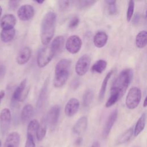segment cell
<instances>
[{"instance_id":"cell-3","label":"cell","mask_w":147,"mask_h":147,"mask_svg":"<svg viewBox=\"0 0 147 147\" xmlns=\"http://www.w3.org/2000/svg\"><path fill=\"white\" fill-rule=\"evenodd\" d=\"M141 99V90L137 87H131L126 96L125 102L126 107L129 109H134L139 105Z\"/></svg>"},{"instance_id":"cell-45","label":"cell","mask_w":147,"mask_h":147,"mask_svg":"<svg viewBox=\"0 0 147 147\" xmlns=\"http://www.w3.org/2000/svg\"><path fill=\"white\" fill-rule=\"evenodd\" d=\"M146 99H147V98H146V97H145V99L144 100V105H143L144 107H145L146 106Z\"/></svg>"},{"instance_id":"cell-19","label":"cell","mask_w":147,"mask_h":147,"mask_svg":"<svg viewBox=\"0 0 147 147\" xmlns=\"http://www.w3.org/2000/svg\"><path fill=\"white\" fill-rule=\"evenodd\" d=\"M69 74V71H66L57 74H55L53 80V84L56 88L62 87L67 81Z\"/></svg>"},{"instance_id":"cell-43","label":"cell","mask_w":147,"mask_h":147,"mask_svg":"<svg viewBox=\"0 0 147 147\" xmlns=\"http://www.w3.org/2000/svg\"><path fill=\"white\" fill-rule=\"evenodd\" d=\"M5 91L4 90H1L0 91V103L2 101V100L3 99V97L5 96Z\"/></svg>"},{"instance_id":"cell-37","label":"cell","mask_w":147,"mask_h":147,"mask_svg":"<svg viewBox=\"0 0 147 147\" xmlns=\"http://www.w3.org/2000/svg\"><path fill=\"white\" fill-rule=\"evenodd\" d=\"M25 147H36L34 138L32 136L27 135Z\"/></svg>"},{"instance_id":"cell-15","label":"cell","mask_w":147,"mask_h":147,"mask_svg":"<svg viewBox=\"0 0 147 147\" xmlns=\"http://www.w3.org/2000/svg\"><path fill=\"white\" fill-rule=\"evenodd\" d=\"M16 18L11 14H7L4 15L0 22V25L2 29H10L14 28L16 24Z\"/></svg>"},{"instance_id":"cell-33","label":"cell","mask_w":147,"mask_h":147,"mask_svg":"<svg viewBox=\"0 0 147 147\" xmlns=\"http://www.w3.org/2000/svg\"><path fill=\"white\" fill-rule=\"evenodd\" d=\"M106 3L108 4V12L111 16L114 15L117 12V7L115 1H106Z\"/></svg>"},{"instance_id":"cell-14","label":"cell","mask_w":147,"mask_h":147,"mask_svg":"<svg viewBox=\"0 0 147 147\" xmlns=\"http://www.w3.org/2000/svg\"><path fill=\"white\" fill-rule=\"evenodd\" d=\"M88 125V119L86 116L80 117L72 127V132L78 136L82 135L86 130Z\"/></svg>"},{"instance_id":"cell-47","label":"cell","mask_w":147,"mask_h":147,"mask_svg":"<svg viewBox=\"0 0 147 147\" xmlns=\"http://www.w3.org/2000/svg\"><path fill=\"white\" fill-rule=\"evenodd\" d=\"M2 9L1 7V6H0V17L1 16V14H2Z\"/></svg>"},{"instance_id":"cell-40","label":"cell","mask_w":147,"mask_h":147,"mask_svg":"<svg viewBox=\"0 0 147 147\" xmlns=\"http://www.w3.org/2000/svg\"><path fill=\"white\" fill-rule=\"evenodd\" d=\"M6 74V67L5 65H0V80L3 78Z\"/></svg>"},{"instance_id":"cell-44","label":"cell","mask_w":147,"mask_h":147,"mask_svg":"<svg viewBox=\"0 0 147 147\" xmlns=\"http://www.w3.org/2000/svg\"><path fill=\"white\" fill-rule=\"evenodd\" d=\"M82 142V138L81 137H79L75 141V145H80Z\"/></svg>"},{"instance_id":"cell-4","label":"cell","mask_w":147,"mask_h":147,"mask_svg":"<svg viewBox=\"0 0 147 147\" xmlns=\"http://www.w3.org/2000/svg\"><path fill=\"white\" fill-rule=\"evenodd\" d=\"M55 53L50 47H45L39 51L37 56V63L40 68L46 66L52 59Z\"/></svg>"},{"instance_id":"cell-18","label":"cell","mask_w":147,"mask_h":147,"mask_svg":"<svg viewBox=\"0 0 147 147\" xmlns=\"http://www.w3.org/2000/svg\"><path fill=\"white\" fill-rule=\"evenodd\" d=\"M108 40V36L107 33L103 31L97 32L94 36V45L99 48L103 47Z\"/></svg>"},{"instance_id":"cell-31","label":"cell","mask_w":147,"mask_h":147,"mask_svg":"<svg viewBox=\"0 0 147 147\" xmlns=\"http://www.w3.org/2000/svg\"><path fill=\"white\" fill-rule=\"evenodd\" d=\"M94 98V92L91 89H88L85 91L83 95L82 103L84 107H88L92 102Z\"/></svg>"},{"instance_id":"cell-17","label":"cell","mask_w":147,"mask_h":147,"mask_svg":"<svg viewBox=\"0 0 147 147\" xmlns=\"http://www.w3.org/2000/svg\"><path fill=\"white\" fill-rule=\"evenodd\" d=\"M20 143V136L17 131L10 133L6 137L3 147H18Z\"/></svg>"},{"instance_id":"cell-20","label":"cell","mask_w":147,"mask_h":147,"mask_svg":"<svg viewBox=\"0 0 147 147\" xmlns=\"http://www.w3.org/2000/svg\"><path fill=\"white\" fill-rule=\"evenodd\" d=\"M65 39L63 36H58L56 37L50 46L55 55L59 53L63 48Z\"/></svg>"},{"instance_id":"cell-48","label":"cell","mask_w":147,"mask_h":147,"mask_svg":"<svg viewBox=\"0 0 147 147\" xmlns=\"http://www.w3.org/2000/svg\"><path fill=\"white\" fill-rule=\"evenodd\" d=\"M0 147H1V141L0 140Z\"/></svg>"},{"instance_id":"cell-29","label":"cell","mask_w":147,"mask_h":147,"mask_svg":"<svg viewBox=\"0 0 147 147\" xmlns=\"http://www.w3.org/2000/svg\"><path fill=\"white\" fill-rule=\"evenodd\" d=\"M107 67V62L104 60H99L96 61L92 65L91 71L98 74L102 73Z\"/></svg>"},{"instance_id":"cell-1","label":"cell","mask_w":147,"mask_h":147,"mask_svg":"<svg viewBox=\"0 0 147 147\" xmlns=\"http://www.w3.org/2000/svg\"><path fill=\"white\" fill-rule=\"evenodd\" d=\"M133 72L130 68L123 69L113 83L110 94L122 98L129 86L133 78Z\"/></svg>"},{"instance_id":"cell-24","label":"cell","mask_w":147,"mask_h":147,"mask_svg":"<svg viewBox=\"0 0 147 147\" xmlns=\"http://www.w3.org/2000/svg\"><path fill=\"white\" fill-rule=\"evenodd\" d=\"M146 122V115L145 113H143L141 117L138 119L135 127L133 130V134L134 136H137L140 133L144 130Z\"/></svg>"},{"instance_id":"cell-27","label":"cell","mask_w":147,"mask_h":147,"mask_svg":"<svg viewBox=\"0 0 147 147\" xmlns=\"http://www.w3.org/2000/svg\"><path fill=\"white\" fill-rule=\"evenodd\" d=\"M39 122L36 119L31 120L28 126L27 135L32 136L35 139L36 132L39 126Z\"/></svg>"},{"instance_id":"cell-8","label":"cell","mask_w":147,"mask_h":147,"mask_svg":"<svg viewBox=\"0 0 147 147\" xmlns=\"http://www.w3.org/2000/svg\"><path fill=\"white\" fill-rule=\"evenodd\" d=\"M82 42L81 38L77 35L70 36L65 43L66 49L72 54H76L79 52Z\"/></svg>"},{"instance_id":"cell-21","label":"cell","mask_w":147,"mask_h":147,"mask_svg":"<svg viewBox=\"0 0 147 147\" xmlns=\"http://www.w3.org/2000/svg\"><path fill=\"white\" fill-rule=\"evenodd\" d=\"M71 65V61L69 59H64L60 60L56 64L55 69V74L69 71Z\"/></svg>"},{"instance_id":"cell-25","label":"cell","mask_w":147,"mask_h":147,"mask_svg":"<svg viewBox=\"0 0 147 147\" xmlns=\"http://www.w3.org/2000/svg\"><path fill=\"white\" fill-rule=\"evenodd\" d=\"M147 33L146 30L140 32L136 37V45L138 48H143L146 45Z\"/></svg>"},{"instance_id":"cell-10","label":"cell","mask_w":147,"mask_h":147,"mask_svg":"<svg viewBox=\"0 0 147 147\" xmlns=\"http://www.w3.org/2000/svg\"><path fill=\"white\" fill-rule=\"evenodd\" d=\"M117 117H118V110L115 109V110H114L110 113L103 127V129L102 131V136L104 138H106L109 136L111 131V130L117 119Z\"/></svg>"},{"instance_id":"cell-30","label":"cell","mask_w":147,"mask_h":147,"mask_svg":"<svg viewBox=\"0 0 147 147\" xmlns=\"http://www.w3.org/2000/svg\"><path fill=\"white\" fill-rule=\"evenodd\" d=\"M133 135V129L132 127H130V129H127L125 133L121 135V136L118 138V139L117 141V144L121 145L127 142L130 140Z\"/></svg>"},{"instance_id":"cell-34","label":"cell","mask_w":147,"mask_h":147,"mask_svg":"<svg viewBox=\"0 0 147 147\" xmlns=\"http://www.w3.org/2000/svg\"><path fill=\"white\" fill-rule=\"evenodd\" d=\"M134 9V2L133 1H129L128 3L127 10L126 12V20L127 22H129L133 15Z\"/></svg>"},{"instance_id":"cell-36","label":"cell","mask_w":147,"mask_h":147,"mask_svg":"<svg viewBox=\"0 0 147 147\" xmlns=\"http://www.w3.org/2000/svg\"><path fill=\"white\" fill-rule=\"evenodd\" d=\"M79 18L78 17H73L71 20L69 21V25H68V27L70 29H74L76 27L78 26V25H79Z\"/></svg>"},{"instance_id":"cell-32","label":"cell","mask_w":147,"mask_h":147,"mask_svg":"<svg viewBox=\"0 0 147 147\" xmlns=\"http://www.w3.org/2000/svg\"><path fill=\"white\" fill-rule=\"evenodd\" d=\"M96 1H91V0H86V1H76V5L79 9H83L91 7L95 3H96Z\"/></svg>"},{"instance_id":"cell-12","label":"cell","mask_w":147,"mask_h":147,"mask_svg":"<svg viewBox=\"0 0 147 147\" xmlns=\"http://www.w3.org/2000/svg\"><path fill=\"white\" fill-rule=\"evenodd\" d=\"M48 84H49V78H47L44 83V84L41 89V91L40 92L37 101V109L40 110L42 109L47 102V95H48Z\"/></svg>"},{"instance_id":"cell-26","label":"cell","mask_w":147,"mask_h":147,"mask_svg":"<svg viewBox=\"0 0 147 147\" xmlns=\"http://www.w3.org/2000/svg\"><path fill=\"white\" fill-rule=\"evenodd\" d=\"M113 72V71H111L109 72H108L103 80V82L102 83V86H101L99 92V100L100 101H102L104 98L105 94L106 92V87L107 86V83H108V82H109L110 78H111V76L112 75Z\"/></svg>"},{"instance_id":"cell-16","label":"cell","mask_w":147,"mask_h":147,"mask_svg":"<svg viewBox=\"0 0 147 147\" xmlns=\"http://www.w3.org/2000/svg\"><path fill=\"white\" fill-rule=\"evenodd\" d=\"M32 55V51L28 47H25L20 51L17 57L16 61L19 65L26 64L30 59Z\"/></svg>"},{"instance_id":"cell-28","label":"cell","mask_w":147,"mask_h":147,"mask_svg":"<svg viewBox=\"0 0 147 147\" xmlns=\"http://www.w3.org/2000/svg\"><path fill=\"white\" fill-rule=\"evenodd\" d=\"M47 131V123L45 119H43L41 123L39 124L38 128L36 132V137L38 141H42L45 136Z\"/></svg>"},{"instance_id":"cell-38","label":"cell","mask_w":147,"mask_h":147,"mask_svg":"<svg viewBox=\"0 0 147 147\" xmlns=\"http://www.w3.org/2000/svg\"><path fill=\"white\" fill-rule=\"evenodd\" d=\"M20 3L19 1H9V7L10 10H15L18 6Z\"/></svg>"},{"instance_id":"cell-22","label":"cell","mask_w":147,"mask_h":147,"mask_svg":"<svg viewBox=\"0 0 147 147\" xmlns=\"http://www.w3.org/2000/svg\"><path fill=\"white\" fill-rule=\"evenodd\" d=\"M34 112L33 106L30 104H27L23 107L21 113V119L22 123L27 122L32 117Z\"/></svg>"},{"instance_id":"cell-5","label":"cell","mask_w":147,"mask_h":147,"mask_svg":"<svg viewBox=\"0 0 147 147\" xmlns=\"http://www.w3.org/2000/svg\"><path fill=\"white\" fill-rule=\"evenodd\" d=\"M60 107L59 105H54L48 111L45 121L47 125L51 129H53L56 127L60 115Z\"/></svg>"},{"instance_id":"cell-9","label":"cell","mask_w":147,"mask_h":147,"mask_svg":"<svg viewBox=\"0 0 147 147\" xmlns=\"http://www.w3.org/2000/svg\"><path fill=\"white\" fill-rule=\"evenodd\" d=\"M34 15V7L30 5L21 6L17 11V16L19 19L23 21L31 20Z\"/></svg>"},{"instance_id":"cell-11","label":"cell","mask_w":147,"mask_h":147,"mask_svg":"<svg viewBox=\"0 0 147 147\" xmlns=\"http://www.w3.org/2000/svg\"><path fill=\"white\" fill-rule=\"evenodd\" d=\"M26 85V79H24L20 84L17 86V87L14 90L13 95H12V100L14 102L20 101L22 102L28 93V92H25V88Z\"/></svg>"},{"instance_id":"cell-39","label":"cell","mask_w":147,"mask_h":147,"mask_svg":"<svg viewBox=\"0 0 147 147\" xmlns=\"http://www.w3.org/2000/svg\"><path fill=\"white\" fill-rule=\"evenodd\" d=\"M80 81L79 79H75L73 80L72 82H71V87L73 88V89H76L79 86V84H80Z\"/></svg>"},{"instance_id":"cell-41","label":"cell","mask_w":147,"mask_h":147,"mask_svg":"<svg viewBox=\"0 0 147 147\" xmlns=\"http://www.w3.org/2000/svg\"><path fill=\"white\" fill-rule=\"evenodd\" d=\"M140 17L138 13H136L135 14V16H134L133 20V24L134 25H137L139 22H140Z\"/></svg>"},{"instance_id":"cell-2","label":"cell","mask_w":147,"mask_h":147,"mask_svg":"<svg viewBox=\"0 0 147 147\" xmlns=\"http://www.w3.org/2000/svg\"><path fill=\"white\" fill-rule=\"evenodd\" d=\"M56 14L53 11L47 12L44 16L41 25V41L43 45L49 44L55 30Z\"/></svg>"},{"instance_id":"cell-46","label":"cell","mask_w":147,"mask_h":147,"mask_svg":"<svg viewBox=\"0 0 147 147\" xmlns=\"http://www.w3.org/2000/svg\"><path fill=\"white\" fill-rule=\"evenodd\" d=\"M35 2H36V3H37L42 4V3L44 2V1H41V0H40V1H35Z\"/></svg>"},{"instance_id":"cell-35","label":"cell","mask_w":147,"mask_h":147,"mask_svg":"<svg viewBox=\"0 0 147 147\" xmlns=\"http://www.w3.org/2000/svg\"><path fill=\"white\" fill-rule=\"evenodd\" d=\"M71 1H59V8L61 10L64 11L65 10H67L71 3Z\"/></svg>"},{"instance_id":"cell-6","label":"cell","mask_w":147,"mask_h":147,"mask_svg":"<svg viewBox=\"0 0 147 147\" xmlns=\"http://www.w3.org/2000/svg\"><path fill=\"white\" fill-rule=\"evenodd\" d=\"M91 58L88 55H83L76 61L75 64L76 73L80 76L84 75L88 70L90 65Z\"/></svg>"},{"instance_id":"cell-23","label":"cell","mask_w":147,"mask_h":147,"mask_svg":"<svg viewBox=\"0 0 147 147\" xmlns=\"http://www.w3.org/2000/svg\"><path fill=\"white\" fill-rule=\"evenodd\" d=\"M16 30L14 28L10 29H2L0 33L1 40L2 42L7 43L10 42L14 37Z\"/></svg>"},{"instance_id":"cell-7","label":"cell","mask_w":147,"mask_h":147,"mask_svg":"<svg viewBox=\"0 0 147 147\" xmlns=\"http://www.w3.org/2000/svg\"><path fill=\"white\" fill-rule=\"evenodd\" d=\"M11 115L8 108L3 109L0 113V130L2 135H5L10 125Z\"/></svg>"},{"instance_id":"cell-42","label":"cell","mask_w":147,"mask_h":147,"mask_svg":"<svg viewBox=\"0 0 147 147\" xmlns=\"http://www.w3.org/2000/svg\"><path fill=\"white\" fill-rule=\"evenodd\" d=\"M90 147H100V145L99 142L98 141H96L92 143V144L91 145V146Z\"/></svg>"},{"instance_id":"cell-13","label":"cell","mask_w":147,"mask_h":147,"mask_svg":"<svg viewBox=\"0 0 147 147\" xmlns=\"http://www.w3.org/2000/svg\"><path fill=\"white\" fill-rule=\"evenodd\" d=\"M79 102L75 98H72L68 100L65 106V114L67 117L74 116L78 111L79 108Z\"/></svg>"}]
</instances>
